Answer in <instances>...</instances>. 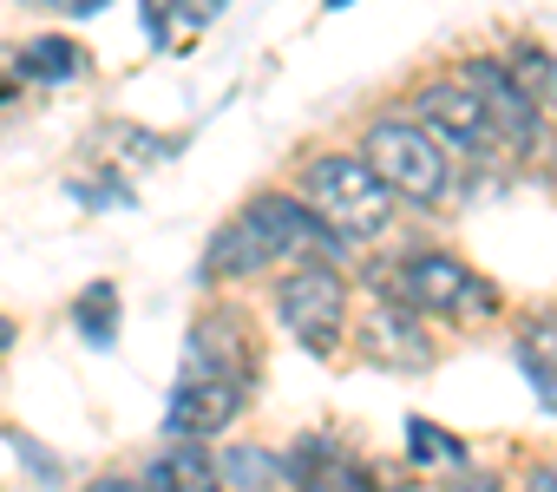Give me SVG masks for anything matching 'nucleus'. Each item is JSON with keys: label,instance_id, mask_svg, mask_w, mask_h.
<instances>
[{"label": "nucleus", "instance_id": "nucleus-1", "mask_svg": "<svg viewBox=\"0 0 557 492\" xmlns=\"http://www.w3.org/2000/svg\"><path fill=\"white\" fill-rule=\"evenodd\" d=\"M302 204L342 236V243H368L387 230L394 217V190L368 171V158H315L302 177Z\"/></svg>", "mask_w": 557, "mask_h": 492}, {"label": "nucleus", "instance_id": "nucleus-2", "mask_svg": "<svg viewBox=\"0 0 557 492\" xmlns=\"http://www.w3.org/2000/svg\"><path fill=\"white\" fill-rule=\"evenodd\" d=\"M361 158H368V171H374L394 197H413V204H440L446 184H453L446 145H440L420 119H374V125L361 132Z\"/></svg>", "mask_w": 557, "mask_h": 492}, {"label": "nucleus", "instance_id": "nucleus-3", "mask_svg": "<svg viewBox=\"0 0 557 492\" xmlns=\"http://www.w3.org/2000/svg\"><path fill=\"white\" fill-rule=\"evenodd\" d=\"M381 290H387L400 309H413V316H446V322H459V316H492V309H498L492 283H485L472 263L446 257V250H420V257L394 263V270L381 276Z\"/></svg>", "mask_w": 557, "mask_h": 492}, {"label": "nucleus", "instance_id": "nucleus-4", "mask_svg": "<svg viewBox=\"0 0 557 492\" xmlns=\"http://www.w3.org/2000/svg\"><path fill=\"white\" fill-rule=\"evenodd\" d=\"M275 316H283V329L309 355H335V342L348 329V283L322 257H309V263H296L283 276V290H275Z\"/></svg>", "mask_w": 557, "mask_h": 492}, {"label": "nucleus", "instance_id": "nucleus-5", "mask_svg": "<svg viewBox=\"0 0 557 492\" xmlns=\"http://www.w3.org/2000/svg\"><path fill=\"white\" fill-rule=\"evenodd\" d=\"M413 119H420L440 145H453V151H466V158H511L505 132L492 125V112L479 106V93H472L466 79H453V86H426V93L413 99Z\"/></svg>", "mask_w": 557, "mask_h": 492}, {"label": "nucleus", "instance_id": "nucleus-6", "mask_svg": "<svg viewBox=\"0 0 557 492\" xmlns=\"http://www.w3.org/2000/svg\"><path fill=\"white\" fill-rule=\"evenodd\" d=\"M236 414H243V381H236V374L184 368V381H177V394H171L164 427H171L177 440H190V433H223Z\"/></svg>", "mask_w": 557, "mask_h": 492}, {"label": "nucleus", "instance_id": "nucleus-7", "mask_svg": "<svg viewBox=\"0 0 557 492\" xmlns=\"http://www.w3.org/2000/svg\"><path fill=\"white\" fill-rule=\"evenodd\" d=\"M459 79L479 93V106L492 112V125L505 132V145H511V151H531V145H537V106H531V93H524V86H518L505 66H492V60H472Z\"/></svg>", "mask_w": 557, "mask_h": 492}, {"label": "nucleus", "instance_id": "nucleus-8", "mask_svg": "<svg viewBox=\"0 0 557 492\" xmlns=\"http://www.w3.org/2000/svg\"><path fill=\"white\" fill-rule=\"evenodd\" d=\"M361 355L374 361V368H426L433 361V342L413 329V309H400V303H381V309H368L361 316Z\"/></svg>", "mask_w": 557, "mask_h": 492}, {"label": "nucleus", "instance_id": "nucleus-9", "mask_svg": "<svg viewBox=\"0 0 557 492\" xmlns=\"http://www.w3.org/2000/svg\"><path fill=\"white\" fill-rule=\"evenodd\" d=\"M262 263H275V257L262 250V236L249 230V217H236V223L216 230V243H210V276H256Z\"/></svg>", "mask_w": 557, "mask_h": 492}, {"label": "nucleus", "instance_id": "nucleus-10", "mask_svg": "<svg viewBox=\"0 0 557 492\" xmlns=\"http://www.w3.org/2000/svg\"><path fill=\"white\" fill-rule=\"evenodd\" d=\"M216 479H230V485H296V459H275L262 446H230L216 459Z\"/></svg>", "mask_w": 557, "mask_h": 492}, {"label": "nucleus", "instance_id": "nucleus-11", "mask_svg": "<svg viewBox=\"0 0 557 492\" xmlns=\"http://www.w3.org/2000/svg\"><path fill=\"white\" fill-rule=\"evenodd\" d=\"M79 66H86V47H73V40H27L21 47V79L60 86V79H79Z\"/></svg>", "mask_w": 557, "mask_h": 492}, {"label": "nucleus", "instance_id": "nucleus-12", "mask_svg": "<svg viewBox=\"0 0 557 492\" xmlns=\"http://www.w3.org/2000/svg\"><path fill=\"white\" fill-rule=\"evenodd\" d=\"M518 361H524L531 381L550 394V381H557V316H537V322L518 329Z\"/></svg>", "mask_w": 557, "mask_h": 492}, {"label": "nucleus", "instance_id": "nucleus-13", "mask_svg": "<svg viewBox=\"0 0 557 492\" xmlns=\"http://www.w3.org/2000/svg\"><path fill=\"white\" fill-rule=\"evenodd\" d=\"M505 73H511V79L531 93V106H557V60H550V53H537V47H518Z\"/></svg>", "mask_w": 557, "mask_h": 492}, {"label": "nucleus", "instance_id": "nucleus-14", "mask_svg": "<svg viewBox=\"0 0 557 492\" xmlns=\"http://www.w3.org/2000/svg\"><path fill=\"white\" fill-rule=\"evenodd\" d=\"M151 485H210L216 479V459H203V453H164V459H151V472H145Z\"/></svg>", "mask_w": 557, "mask_h": 492}, {"label": "nucleus", "instance_id": "nucleus-15", "mask_svg": "<svg viewBox=\"0 0 557 492\" xmlns=\"http://www.w3.org/2000/svg\"><path fill=\"white\" fill-rule=\"evenodd\" d=\"M112 316H119V296H112L106 283L79 296V329H86V342H112Z\"/></svg>", "mask_w": 557, "mask_h": 492}, {"label": "nucleus", "instance_id": "nucleus-16", "mask_svg": "<svg viewBox=\"0 0 557 492\" xmlns=\"http://www.w3.org/2000/svg\"><path fill=\"white\" fill-rule=\"evenodd\" d=\"M407 453H413V459H466V446L446 440L433 420H407Z\"/></svg>", "mask_w": 557, "mask_h": 492}, {"label": "nucleus", "instance_id": "nucleus-17", "mask_svg": "<svg viewBox=\"0 0 557 492\" xmlns=\"http://www.w3.org/2000/svg\"><path fill=\"white\" fill-rule=\"evenodd\" d=\"M145 8V34L151 40H171V14H177V0H138Z\"/></svg>", "mask_w": 557, "mask_h": 492}, {"label": "nucleus", "instance_id": "nucleus-18", "mask_svg": "<svg viewBox=\"0 0 557 492\" xmlns=\"http://www.w3.org/2000/svg\"><path fill=\"white\" fill-rule=\"evenodd\" d=\"M177 14H184L190 27H210V21L223 14V0H177Z\"/></svg>", "mask_w": 557, "mask_h": 492}, {"label": "nucleus", "instance_id": "nucleus-19", "mask_svg": "<svg viewBox=\"0 0 557 492\" xmlns=\"http://www.w3.org/2000/svg\"><path fill=\"white\" fill-rule=\"evenodd\" d=\"M53 14H92V8H106V0H47Z\"/></svg>", "mask_w": 557, "mask_h": 492}, {"label": "nucleus", "instance_id": "nucleus-20", "mask_svg": "<svg viewBox=\"0 0 557 492\" xmlns=\"http://www.w3.org/2000/svg\"><path fill=\"white\" fill-rule=\"evenodd\" d=\"M8 342H14V322H0V348H8Z\"/></svg>", "mask_w": 557, "mask_h": 492}, {"label": "nucleus", "instance_id": "nucleus-21", "mask_svg": "<svg viewBox=\"0 0 557 492\" xmlns=\"http://www.w3.org/2000/svg\"><path fill=\"white\" fill-rule=\"evenodd\" d=\"M329 8H348V0H329Z\"/></svg>", "mask_w": 557, "mask_h": 492}]
</instances>
